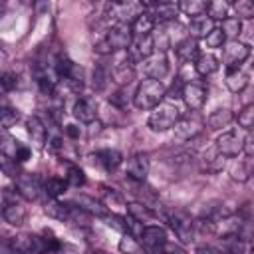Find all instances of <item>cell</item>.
Here are the masks:
<instances>
[{
  "label": "cell",
  "instance_id": "cell-1",
  "mask_svg": "<svg viewBox=\"0 0 254 254\" xmlns=\"http://www.w3.org/2000/svg\"><path fill=\"white\" fill-rule=\"evenodd\" d=\"M133 44V30L129 24H113L103 38H99L93 46V50L101 56L113 54V52H123L129 50Z\"/></svg>",
  "mask_w": 254,
  "mask_h": 254
},
{
  "label": "cell",
  "instance_id": "cell-2",
  "mask_svg": "<svg viewBox=\"0 0 254 254\" xmlns=\"http://www.w3.org/2000/svg\"><path fill=\"white\" fill-rule=\"evenodd\" d=\"M167 95V87L159 79H143L135 93H133V103L137 109H155L161 105V101Z\"/></svg>",
  "mask_w": 254,
  "mask_h": 254
},
{
  "label": "cell",
  "instance_id": "cell-3",
  "mask_svg": "<svg viewBox=\"0 0 254 254\" xmlns=\"http://www.w3.org/2000/svg\"><path fill=\"white\" fill-rule=\"evenodd\" d=\"M181 121V111L175 103H161L159 107L153 109V113L149 115V129L155 133H163L171 127H175Z\"/></svg>",
  "mask_w": 254,
  "mask_h": 254
},
{
  "label": "cell",
  "instance_id": "cell-4",
  "mask_svg": "<svg viewBox=\"0 0 254 254\" xmlns=\"http://www.w3.org/2000/svg\"><path fill=\"white\" fill-rule=\"evenodd\" d=\"M165 220L169 222L171 230L175 232V236L181 240V242H190L192 240V234H194V222L192 218L183 212V210H175V212H167L165 214Z\"/></svg>",
  "mask_w": 254,
  "mask_h": 254
},
{
  "label": "cell",
  "instance_id": "cell-5",
  "mask_svg": "<svg viewBox=\"0 0 254 254\" xmlns=\"http://www.w3.org/2000/svg\"><path fill=\"white\" fill-rule=\"evenodd\" d=\"M2 216L12 226H20L26 220V208L22 206L18 196L14 192H10L8 189L2 192Z\"/></svg>",
  "mask_w": 254,
  "mask_h": 254
},
{
  "label": "cell",
  "instance_id": "cell-6",
  "mask_svg": "<svg viewBox=\"0 0 254 254\" xmlns=\"http://www.w3.org/2000/svg\"><path fill=\"white\" fill-rule=\"evenodd\" d=\"M250 56V48L248 44L240 42V40H230L224 46V62H226V71H234L238 69V65Z\"/></svg>",
  "mask_w": 254,
  "mask_h": 254
},
{
  "label": "cell",
  "instance_id": "cell-7",
  "mask_svg": "<svg viewBox=\"0 0 254 254\" xmlns=\"http://www.w3.org/2000/svg\"><path fill=\"white\" fill-rule=\"evenodd\" d=\"M107 8H109V16L111 14L115 16L117 20L115 24H127L129 20L133 24V20L145 12V6L139 2H115V4H109Z\"/></svg>",
  "mask_w": 254,
  "mask_h": 254
},
{
  "label": "cell",
  "instance_id": "cell-8",
  "mask_svg": "<svg viewBox=\"0 0 254 254\" xmlns=\"http://www.w3.org/2000/svg\"><path fill=\"white\" fill-rule=\"evenodd\" d=\"M214 147L218 149V153L222 157H236L244 147V139L236 131H226L216 139Z\"/></svg>",
  "mask_w": 254,
  "mask_h": 254
},
{
  "label": "cell",
  "instance_id": "cell-9",
  "mask_svg": "<svg viewBox=\"0 0 254 254\" xmlns=\"http://www.w3.org/2000/svg\"><path fill=\"white\" fill-rule=\"evenodd\" d=\"M40 190H42V185H40V179L36 175H30V173H22L18 179H16V192L26 198V200H36L40 196Z\"/></svg>",
  "mask_w": 254,
  "mask_h": 254
},
{
  "label": "cell",
  "instance_id": "cell-10",
  "mask_svg": "<svg viewBox=\"0 0 254 254\" xmlns=\"http://www.w3.org/2000/svg\"><path fill=\"white\" fill-rule=\"evenodd\" d=\"M145 8H151V16L155 18V22L161 24H169L175 22L177 14H179V4L175 2H143Z\"/></svg>",
  "mask_w": 254,
  "mask_h": 254
},
{
  "label": "cell",
  "instance_id": "cell-11",
  "mask_svg": "<svg viewBox=\"0 0 254 254\" xmlns=\"http://www.w3.org/2000/svg\"><path fill=\"white\" fill-rule=\"evenodd\" d=\"M131 62H133V60H131L129 54H127V58H119V60L113 64V67H111V77H113V81H117L119 85H129V83L135 79V67H133Z\"/></svg>",
  "mask_w": 254,
  "mask_h": 254
},
{
  "label": "cell",
  "instance_id": "cell-12",
  "mask_svg": "<svg viewBox=\"0 0 254 254\" xmlns=\"http://www.w3.org/2000/svg\"><path fill=\"white\" fill-rule=\"evenodd\" d=\"M183 99H185V103H187L189 109H192V111L202 109V105H204V101H206V89H204V85L192 83V81H190V83H185Z\"/></svg>",
  "mask_w": 254,
  "mask_h": 254
},
{
  "label": "cell",
  "instance_id": "cell-13",
  "mask_svg": "<svg viewBox=\"0 0 254 254\" xmlns=\"http://www.w3.org/2000/svg\"><path fill=\"white\" fill-rule=\"evenodd\" d=\"M149 157L145 153H135L129 161H127V175L131 181H137V183H143L145 177L149 175Z\"/></svg>",
  "mask_w": 254,
  "mask_h": 254
},
{
  "label": "cell",
  "instance_id": "cell-14",
  "mask_svg": "<svg viewBox=\"0 0 254 254\" xmlns=\"http://www.w3.org/2000/svg\"><path fill=\"white\" fill-rule=\"evenodd\" d=\"M10 248L18 254H32L42 250V238L40 236H32V234H18L14 238H10Z\"/></svg>",
  "mask_w": 254,
  "mask_h": 254
},
{
  "label": "cell",
  "instance_id": "cell-15",
  "mask_svg": "<svg viewBox=\"0 0 254 254\" xmlns=\"http://www.w3.org/2000/svg\"><path fill=\"white\" fill-rule=\"evenodd\" d=\"M141 238H143V244L149 248V250H159L161 246H165L169 240H167V230L163 228V226H159V224H149V226H145L143 228V234H141Z\"/></svg>",
  "mask_w": 254,
  "mask_h": 254
},
{
  "label": "cell",
  "instance_id": "cell-16",
  "mask_svg": "<svg viewBox=\"0 0 254 254\" xmlns=\"http://www.w3.org/2000/svg\"><path fill=\"white\" fill-rule=\"evenodd\" d=\"M143 69L149 75V79L161 81V77H165L169 73V62H167L165 54H157V56H151L149 60L143 62Z\"/></svg>",
  "mask_w": 254,
  "mask_h": 254
},
{
  "label": "cell",
  "instance_id": "cell-17",
  "mask_svg": "<svg viewBox=\"0 0 254 254\" xmlns=\"http://www.w3.org/2000/svg\"><path fill=\"white\" fill-rule=\"evenodd\" d=\"M202 131V121L198 117H187V119H181L177 125H175V135L179 141H189L192 137H196L198 133Z\"/></svg>",
  "mask_w": 254,
  "mask_h": 254
},
{
  "label": "cell",
  "instance_id": "cell-18",
  "mask_svg": "<svg viewBox=\"0 0 254 254\" xmlns=\"http://www.w3.org/2000/svg\"><path fill=\"white\" fill-rule=\"evenodd\" d=\"M155 52V38L153 34L151 36H143V38H137L131 48H129V58L131 60H149Z\"/></svg>",
  "mask_w": 254,
  "mask_h": 254
},
{
  "label": "cell",
  "instance_id": "cell-19",
  "mask_svg": "<svg viewBox=\"0 0 254 254\" xmlns=\"http://www.w3.org/2000/svg\"><path fill=\"white\" fill-rule=\"evenodd\" d=\"M175 54H177V58L183 62V64H192V62H196L198 58H200V52H198V44H196V40L194 38H185L177 48H175Z\"/></svg>",
  "mask_w": 254,
  "mask_h": 254
},
{
  "label": "cell",
  "instance_id": "cell-20",
  "mask_svg": "<svg viewBox=\"0 0 254 254\" xmlns=\"http://www.w3.org/2000/svg\"><path fill=\"white\" fill-rule=\"evenodd\" d=\"M155 18L151 16V12H143L141 16H137L135 20H133V24H131V30H133V34L137 36V38H143V36H151L153 34V28H155Z\"/></svg>",
  "mask_w": 254,
  "mask_h": 254
},
{
  "label": "cell",
  "instance_id": "cell-21",
  "mask_svg": "<svg viewBox=\"0 0 254 254\" xmlns=\"http://www.w3.org/2000/svg\"><path fill=\"white\" fill-rule=\"evenodd\" d=\"M212 30H214V20H210L208 16L192 18L190 24H189V34L192 38H206Z\"/></svg>",
  "mask_w": 254,
  "mask_h": 254
},
{
  "label": "cell",
  "instance_id": "cell-22",
  "mask_svg": "<svg viewBox=\"0 0 254 254\" xmlns=\"http://www.w3.org/2000/svg\"><path fill=\"white\" fill-rule=\"evenodd\" d=\"M44 212L56 220H67L69 222V216H71V206L69 204H64L56 198H50L44 206Z\"/></svg>",
  "mask_w": 254,
  "mask_h": 254
},
{
  "label": "cell",
  "instance_id": "cell-23",
  "mask_svg": "<svg viewBox=\"0 0 254 254\" xmlns=\"http://www.w3.org/2000/svg\"><path fill=\"white\" fill-rule=\"evenodd\" d=\"M232 119H234V113H232L230 109L218 107V109H214V111L206 117V125H208V129H222V127H226Z\"/></svg>",
  "mask_w": 254,
  "mask_h": 254
},
{
  "label": "cell",
  "instance_id": "cell-24",
  "mask_svg": "<svg viewBox=\"0 0 254 254\" xmlns=\"http://www.w3.org/2000/svg\"><path fill=\"white\" fill-rule=\"evenodd\" d=\"M73 115L81 121V123H91L97 115L95 111V105L89 101V99H77L73 103Z\"/></svg>",
  "mask_w": 254,
  "mask_h": 254
},
{
  "label": "cell",
  "instance_id": "cell-25",
  "mask_svg": "<svg viewBox=\"0 0 254 254\" xmlns=\"http://www.w3.org/2000/svg\"><path fill=\"white\" fill-rule=\"evenodd\" d=\"M218 67H220L218 58L212 56V54H200V58L194 62V69H196V73H198V75H204V77L210 75V73H214Z\"/></svg>",
  "mask_w": 254,
  "mask_h": 254
},
{
  "label": "cell",
  "instance_id": "cell-26",
  "mask_svg": "<svg viewBox=\"0 0 254 254\" xmlns=\"http://www.w3.org/2000/svg\"><path fill=\"white\" fill-rule=\"evenodd\" d=\"M248 75L244 73V71H240V69H234V71H226V79H224V83H226V87L232 91V93H240V91H244L246 87H248Z\"/></svg>",
  "mask_w": 254,
  "mask_h": 254
},
{
  "label": "cell",
  "instance_id": "cell-27",
  "mask_svg": "<svg viewBox=\"0 0 254 254\" xmlns=\"http://www.w3.org/2000/svg\"><path fill=\"white\" fill-rule=\"evenodd\" d=\"M97 161H99V165H101L105 171H115V169L123 163V157H121V153L115 151V149H103V151L97 153Z\"/></svg>",
  "mask_w": 254,
  "mask_h": 254
},
{
  "label": "cell",
  "instance_id": "cell-28",
  "mask_svg": "<svg viewBox=\"0 0 254 254\" xmlns=\"http://www.w3.org/2000/svg\"><path fill=\"white\" fill-rule=\"evenodd\" d=\"M222 167H224V159L218 153V149L216 147L208 149L204 153V159H202V171H206V173H218V171H222Z\"/></svg>",
  "mask_w": 254,
  "mask_h": 254
},
{
  "label": "cell",
  "instance_id": "cell-29",
  "mask_svg": "<svg viewBox=\"0 0 254 254\" xmlns=\"http://www.w3.org/2000/svg\"><path fill=\"white\" fill-rule=\"evenodd\" d=\"M206 8H208V2H202V0H183V2H179V10L185 12L190 20L198 18V16H204Z\"/></svg>",
  "mask_w": 254,
  "mask_h": 254
},
{
  "label": "cell",
  "instance_id": "cell-30",
  "mask_svg": "<svg viewBox=\"0 0 254 254\" xmlns=\"http://www.w3.org/2000/svg\"><path fill=\"white\" fill-rule=\"evenodd\" d=\"M75 250L67 244H62L58 238L50 236V238H42V250L40 254H73Z\"/></svg>",
  "mask_w": 254,
  "mask_h": 254
},
{
  "label": "cell",
  "instance_id": "cell-31",
  "mask_svg": "<svg viewBox=\"0 0 254 254\" xmlns=\"http://www.w3.org/2000/svg\"><path fill=\"white\" fill-rule=\"evenodd\" d=\"M26 129H28V135L32 137V141L36 145H44L46 143V127L40 121V117H30L26 121Z\"/></svg>",
  "mask_w": 254,
  "mask_h": 254
},
{
  "label": "cell",
  "instance_id": "cell-32",
  "mask_svg": "<svg viewBox=\"0 0 254 254\" xmlns=\"http://www.w3.org/2000/svg\"><path fill=\"white\" fill-rule=\"evenodd\" d=\"M127 208V214L131 216V218H135L137 222H147V220H151L153 216H155V212L151 210V206H147V204H141V202H131V204H127L125 206Z\"/></svg>",
  "mask_w": 254,
  "mask_h": 254
},
{
  "label": "cell",
  "instance_id": "cell-33",
  "mask_svg": "<svg viewBox=\"0 0 254 254\" xmlns=\"http://www.w3.org/2000/svg\"><path fill=\"white\" fill-rule=\"evenodd\" d=\"M119 250H121L123 254H147L145 248L141 246V242H139L135 236H131V234H123V236H121V240H119Z\"/></svg>",
  "mask_w": 254,
  "mask_h": 254
},
{
  "label": "cell",
  "instance_id": "cell-34",
  "mask_svg": "<svg viewBox=\"0 0 254 254\" xmlns=\"http://www.w3.org/2000/svg\"><path fill=\"white\" fill-rule=\"evenodd\" d=\"M228 10H230V4H228V2H224V0L208 2L206 16H208L210 20H226V18H228Z\"/></svg>",
  "mask_w": 254,
  "mask_h": 254
},
{
  "label": "cell",
  "instance_id": "cell-35",
  "mask_svg": "<svg viewBox=\"0 0 254 254\" xmlns=\"http://www.w3.org/2000/svg\"><path fill=\"white\" fill-rule=\"evenodd\" d=\"M44 189H46L48 196L58 198L60 194L65 192V189H67V181H64V179H60V177H50V179L44 183Z\"/></svg>",
  "mask_w": 254,
  "mask_h": 254
},
{
  "label": "cell",
  "instance_id": "cell-36",
  "mask_svg": "<svg viewBox=\"0 0 254 254\" xmlns=\"http://www.w3.org/2000/svg\"><path fill=\"white\" fill-rule=\"evenodd\" d=\"M220 30H222V34H224L226 38H230V40H238V36L242 34V24H240L238 18H230V16H228L226 20H222Z\"/></svg>",
  "mask_w": 254,
  "mask_h": 254
},
{
  "label": "cell",
  "instance_id": "cell-37",
  "mask_svg": "<svg viewBox=\"0 0 254 254\" xmlns=\"http://www.w3.org/2000/svg\"><path fill=\"white\" fill-rule=\"evenodd\" d=\"M236 12V18H244V20H252L254 18V0H238L230 4Z\"/></svg>",
  "mask_w": 254,
  "mask_h": 254
},
{
  "label": "cell",
  "instance_id": "cell-38",
  "mask_svg": "<svg viewBox=\"0 0 254 254\" xmlns=\"http://www.w3.org/2000/svg\"><path fill=\"white\" fill-rule=\"evenodd\" d=\"M77 204H79V208L85 210V212H91V214H97V216H105L103 204L97 202V200H93L91 196H79V198H77Z\"/></svg>",
  "mask_w": 254,
  "mask_h": 254
},
{
  "label": "cell",
  "instance_id": "cell-39",
  "mask_svg": "<svg viewBox=\"0 0 254 254\" xmlns=\"http://www.w3.org/2000/svg\"><path fill=\"white\" fill-rule=\"evenodd\" d=\"M250 175H252V169H250V165L244 163V161L234 163L232 169H230V177H232L234 181H240V183H246V181L250 179Z\"/></svg>",
  "mask_w": 254,
  "mask_h": 254
},
{
  "label": "cell",
  "instance_id": "cell-40",
  "mask_svg": "<svg viewBox=\"0 0 254 254\" xmlns=\"http://www.w3.org/2000/svg\"><path fill=\"white\" fill-rule=\"evenodd\" d=\"M73 67H75V64H73L67 56H58V60H56V73H58L60 77L67 79L69 73L73 71Z\"/></svg>",
  "mask_w": 254,
  "mask_h": 254
},
{
  "label": "cell",
  "instance_id": "cell-41",
  "mask_svg": "<svg viewBox=\"0 0 254 254\" xmlns=\"http://www.w3.org/2000/svg\"><path fill=\"white\" fill-rule=\"evenodd\" d=\"M109 75H111V73L107 71L105 65H97V67L93 69V87H95L97 91H103V89L107 87Z\"/></svg>",
  "mask_w": 254,
  "mask_h": 254
},
{
  "label": "cell",
  "instance_id": "cell-42",
  "mask_svg": "<svg viewBox=\"0 0 254 254\" xmlns=\"http://www.w3.org/2000/svg\"><path fill=\"white\" fill-rule=\"evenodd\" d=\"M65 181H67V185H71V187H83V185H85V173H83L79 167H69Z\"/></svg>",
  "mask_w": 254,
  "mask_h": 254
},
{
  "label": "cell",
  "instance_id": "cell-43",
  "mask_svg": "<svg viewBox=\"0 0 254 254\" xmlns=\"http://www.w3.org/2000/svg\"><path fill=\"white\" fill-rule=\"evenodd\" d=\"M238 125L244 127L246 131H254V103L248 105V107L238 115Z\"/></svg>",
  "mask_w": 254,
  "mask_h": 254
},
{
  "label": "cell",
  "instance_id": "cell-44",
  "mask_svg": "<svg viewBox=\"0 0 254 254\" xmlns=\"http://www.w3.org/2000/svg\"><path fill=\"white\" fill-rule=\"evenodd\" d=\"M18 119H20V113H18L16 109H10V107H2V111H0V125H2L4 129L12 127V125H14Z\"/></svg>",
  "mask_w": 254,
  "mask_h": 254
},
{
  "label": "cell",
  "instance_id": "cell-45",
  "mask_svg": "<svg viewBox=\"0 0 254 254\" xmlns=\"http://www.w3.org/2000/svg\"><path fill=\"white\" fill-rule=\"evenodd\" d=\"M103 220H105L107 226H111V228H115V230L127 234V218H123V216H119V214H105Z\"/></svg>",
  "mask_w": 254,
  "mask_h": 254
},
{
  "label": "cell",
  "instance_id": "cell-46",
  "mask_svg": "<svg viewBox=\"0 0 254 254\" xmlns=\"http://www.w3.org/2000/svg\"><path fill=\"white\" fill-rule=\"evenodd\" d=\"M204 42H206V46H208V48H222V46H224V42H226V36L222 34V30H220V28H214V30L204 38Z\"/></svg>",
  "mask_w": 254,
  "mask_h": 254
},
{
  "label": "cell",
  "instance_id": "cell-47",
  "mask_svg": "<svg viewBox=\"0 0 254 254\" xmlns=\"http://www.w3.org/2000/svg\"><path fill=\"white\" fill-rule=\"evenodd\" d=\"M38 85H40V91L44 95H54V91H56V81L52 77H48V75H40L38 77Z\"/></svg>",
  "mask_w": 254,
  "mask_h": 254
},
{
  "label": "cell",
  "instance_id": "cell-48",
  "mask_svg": "<svg viewBox=\"0 0 254 254\" xmlns=\"http://www.w3.org/2000/svg\"><path fill=\"white\" fill-rule=\"evenodd\" d=\"M103 196H105V204L107 206H123V198H121L119 192L109 190V189H103Z\"/></svg>",
  "mask_w": 254,
  "mask_h": 254
},
{
  "label": "cell",
  "instance_id": "cell-49",
  "mask_svg": "<svg viewBox=\"0 0 254 254\" xmlns=\"http://www.w3.org/2000/svg\"><path fill=\"white\" fill-rule=\"evenodd\" d=\"M2 89L4 91H10V89H14L16 85H18V75L16 73H12V71H6V73H2Z\"/></svg>",
  "mask_w": 254,
  "mask_h": 254
},
{
  "label": "cell",
  "instance_id": "cell-50",
  "mask_svg": "<svg viewBox=\"0 0 254 254\" xmlns=\"http://www.w3.org/2000/svg\"><path fill=\"white\" fill-rule=\"evenodd\" d=\"M183 89H185V83H183L181 77H179V79L171 85V89L167 91V95H169V97H175V99H177V97H183Z\"/></svg>",
  "mask_w": 254,
  "mask_h": 254
},
{
  "label": "cell",
  "instance_id": "cell-51",
  "mask_svg": "<svg viewBox=\"0 0 254 254\" xmlns=\"http://www.w3.org/2000/svg\"><path fill=\"white\" fill-rule=\"evenodd\" d=\"M30 155H32V151H30L28 147H24V145H20V147H18V151H16V157H14V163H24V161H28V159H30Z\"/></svg>",
  "mask_w": 254,
  "mask_h": 254
},
{
  "label": "cell",
  "instance_id": "cell-52",
  "mask_svg": "<svg viewBox=\"0 0 254 254\" xmlns=\"http://www.w3.org/2000/svg\"><path fill=\"white\" fill-rule=\"evenodd\" d=\"M242 151L246 153V157H254V131L244 139V147Z\"/></svg>",
  "mask_w": 254,
  "mask_h": 254
},
{
  "label": "cell",
  "instance_id": "cell-53",
  "mask_svg": "<svg viewBox=\"0 0 254 254\" xmlns=\"http://www.w3.org/2000/svg\"><path fill=\"white\" fill-rule=\"evenodd\" d=\"M64 131H65V135H67L69 139H77V137H79V133H81V131H79V127H75V125H71V123H69V125H65V127H64Z\"/></svg>",
  "mask_w": 254,
  "mask_h": 254
},
{
  "label": "cell",
  "instance_id": "cell-54",
  "mask_svg": "<svg viewBox=\"0 0 254 254\" xmlns=\"http://www.w3.org/2000/svg\"><path fill=\"white\" fill-rule=\"evenodd\" d=\"M196 254H224L222 250L214 248V246H198L196 248Z\"/></svg>",
  "mask_w": 254,
  "mask_h": 254
},
{
  "label": "cell",
  "instance_id": "cell-55",
  "mask_svg": "<svg viewBox=\"0 0 254 254\" xmlns=\"http://www.w3.org/2000/svg\"><path fill=\"white\" fill-rule=\"evenodd\" d=\"M242 36L248 40V42H254V22H250L246 26V30H242Z\"/></svg>",
  "mask_w": 254,
  "mask_h": 254
},
{
  "label": "cell",
  "instance_id": "cell-56",
  "mask_svg": "<svg viewBox=\"0 0 254 254\" xmlns=\"http://www.w3.org/2000/svg\"><path fill=\"white\" fill-rule=\"evenodd\" d=\"M62 147V139L60 137H54L52 141H50V149H54V151H58Z\"/></svg>",
  "mask_w": 254,
  "mask_h": 254
},
{
  "label": "cell",
  "instance_id": "cell-57",
  "mask_svg": "<svg viewBox=\"0 0 254 254\" xmlns=\"http://www.w3.org/2000/svg\"><path fill=\"white\" fill-rule=\"evenodd\" d=\"M87 254H105L103 250H87Z\"/></svg>",
  "mask_w": 254,
  "mask_h": 254
},
{
  "label": "cell",
  "instance_id": "cell-58",
  "mask_svg": "<svg viewBox=\"0 0 254 254\" xmlns=\"http://www.w3.org/2000/svg\"><path fill=\"white\" fill-rule=\"evenodd\" d=\"M252 254H254V246H252Z\"/></svg>",
  "mask_w": 254,
  "mask_h": 254
}]
</instances>
